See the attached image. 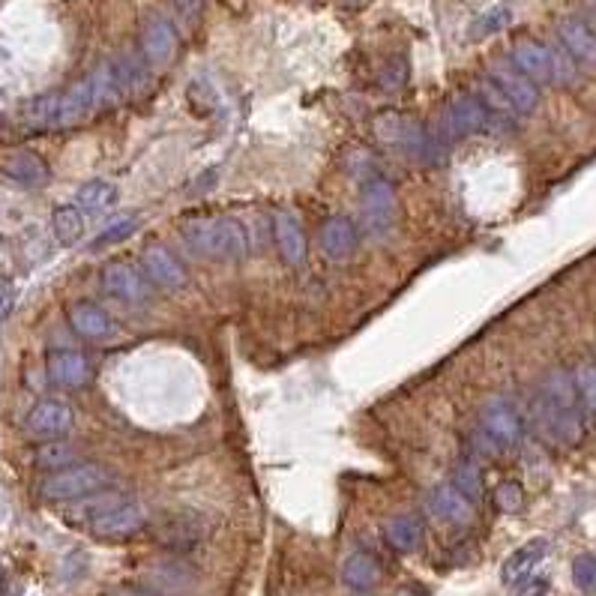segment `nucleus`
<instances>
[{
  "mask_svg": "<svg viewBox=\"0 0 596 596\" xmlns=\"http://www.w3.org/2000/svg\"><path fill=\"white\" fill-rule=\"evenodd\" d=\"M12 306H15V282L6 279V276H0V321L9 318Z\"/></svg>",
  "mask_w": 596,
  "mask_h": 596,
  "instance_id": "38",
  "label": "nucleus"
},
{
  "mask_svg": "<svg viewBox=\"0 0 596 596\" xmlns=\"http://www.w3.org/2000/svg\"><path fill=\"white\" fill-rule=\"evenodd\" d=\"M408 81V60L405 57H393L384 72H381V87L384 90H402Z\"/></svg>",
  "mask_w": 596,
  "mask_h": 596,
  "instance_id": "36",
  "label": "nucleus"
},
{
  "mask_svg": "<svg viewBox=\"0 0 596 596\" xmlns=\"http://www.w3.org/2000/svg\"><path fill=\"white\" fill-rule=\"evenodd\" d=\"M0 171H3L9 180H15V183H21V186H30V189H33V186H45L48 177H51L45 159L36 156L33 150H12V153L0 162Z\"/></svg>",
  "mask_w": 596,
  "mask_h": 596,
  "instance_id": "19",
  "label": "nucleus"
},
{
  "mask_svg": "<svg viewBox=\"0 0 596 596\" xmlns=\"http://www.w3.org/2000/svg\"><path fill=\"white\" fill-rule=\"evenodd\" d=\"M585 24L591 27V33H594V36H596V6H594V9H591V12H588V15H585Z\"/></svg>",
  "mask_w": 596,
  "mask_h": 596,
  "instance_id": "42",
  "label": "nucleus"
},
{
  "mask_svg": "<svg viewBox=\"0 0 596 596\" xmlns=\"http://www.w3.org/2000/svg\"><path fill=\"white\" fill-rule=\"evenodd\" d=\"M138 225H141V219L135 216V213H129V216H123V219H117L114 225H108L96 240H93V249H105V246H114V243H123V240H129L135 231H138Z\"/></svg>",
  "mask_w": 596,
  "mask_h": 596,
  "instance_id": "31",
  "label": "nucleus"
},
{
  "mask_svg": "<svg viewBox=\"0 0 596 596\" xmlns=\"http://www.w3.org/2000/svg\"><path fill=\"white\" fill-rule=\"evenodd\" d=\"M75 423V411L69 402L63 399H39L30 414H27V435L30 438H39V441H54L60 435H66Z\"/></svg>",
  "mask_w": 596,
  "mask_h": 596,
  "instance_id": "6",
  "label": "nucleus"
},
{
  "mask_svg": "<svg viewBox=\"0 0 596 596\" xmlns=\"http://www.w3.org/2000/svg\"><path fill=\"white\" fill-rule=\"evenodd\" d=\"M552 78H555V84H573L576 81V60L561 45H552Z\"/></svg>",
  "mask_w": 596,
  "mask_h": 596,
  "instance_id": "33",
  "label": "nucleus"
},
{
  "mask_svg": "<svg viewBox=\"0 0 596 596\" xmlns=\"http://www.w3.org/2000/svg\"><path fill=\"white\" fill-rule=\"evenodd\" d=\"M561 42H564V48L570 51L573 60L596 63V36L585 24V18H564L561 21Z\"/></svg>",
  "mask_w": 596,
  "mask_h": 596,
  "instance_id": "24",
  "label": "nucleus"
},
{
  "mask_svg": "<svg viewBox=\"0 0 596 596\" xmlns=\"http://www.w3.org/2000/svg\"><path fill=\"white\" fill-rule=\"evenodd\" d=\"M354 596H369V594H354Z\"/></svg>",
  "mask_w": 596,
  "mask_h": 596,
  "instance_id": "45",
  "label": "nucleus"
},
{
  "mask_svg": "<svg viewBox=\"0 0 596 596\" xmlns=\"http://www.w3.org/2000/svg\"><path fill=\"white\" fill-rule=\"evenodd\" d=\"M363 225L369 234L384 237L393 225H396V213H399V198H396V186L387 177H369L363 183Z\"/></svg>",
  "mask_w": 596,
  "mask_h": 596,
  "instance_id": "4",
  "label": "nucleus"
},
{
  "mask_svg": "<svg viewBox=\"0 0 596 596\" xmlns=\"http://www.w3.org/2000/svg\"><path fill=\"white\" fill-rule=\"evenodd\" d=\"M117 198H120V189L108 180H90L75 195V201L84 213H105L117 204Z\"/></svg>",
  "mask_w": 596,
  "mask_h": 596,
  "instance_id": "27",
  "label": "nucleus"
},
{
  "mask_svg": "<svg viewBox=\"0 0 596 596\" xmlns=\"http://www.w3.org/2000/svg\"><path fill=\"white\" fill-rule=\"evenodd\" d=\"M507 21H510V9H492V12H486V15H480L474 24H471V36L474 39H480V36H489V33H495V30H501V27H507Z\"/></svg>",
  "mask_w": 596,
  "mask_h": 596,
  "instance_id": "34",
  "label": "nucleus"
},
{
  "mask_svg": "<svg viewBox=\"0 0 596 596\" xmlns=\"http://www.w3.org/2000/svg\"><path fill=\"white\" fill-rule=\"evenodd\" d=\"M147 522V513L138 501L126 498L123 504H117L114 510H108L105 516H99L87 531L102 537V540H123V537H132L144 528Z\"/></svg>",
  "mask_w": 596,
  "mask_h": 596,
  "instance_id": "10",
  "label": "nucleus"
},
{
  "mask_svg": "<svg viewBox=\"0 0 596 596\" xmlns=\"http://www.w3.org/2000/svg\"><path fill=\"white\" fill-rule=\"evenodd\" d=\"M546 591H549V582L546 579H531L519 596H546Z\"/></svg>",
  "mask_w": 596,
  "mask_h": 596,
  "instance_id": "40",
  "label": "nucleus"
},
{
  "mask_svg": "<svg viewBox=\"0 0 596 596\" xmlns=\"http://www.w3.org/2000/svg\"><path fill=\"white\" fill-rule=\"evenodd\" d=\"M573 381H576V390H579V399H582L585 417L596 420V366L594 363H579V366L573 369Z\"/></svg>",
  "mask_w": 596,
  "mask_h": 596,
  "instance_id": "30",
  "label": "nucleus"
},
{
  "mask_svg": "<svg viewBox=\"0 0 596 596\" xmlns=\"http://www.w3.org/2000/svg\"><path fill=\"white\" fill-rule=\"evenodd\" d=\"M126 501V495L123 492H96V495H90V498H81V501H75V507H72V513L66 516L69 522H78V525H93L99 516H105L108 510H114L117 504H123Z\"/></svg>",
  "mask_w": 596,
  "mask_h": 596,
  "instance_id": "26",
  "label": "nucleus"
},
{
  "mask_svg": "<svg viewBox=\"0 0 596 596\" xmlns=\"http://www.w3.org/2000/svg\"><path fill=\"white\" fill-rule=\"evenodd\" d=\"M480 426H483L486 438L495 447H501V450H513L522 441V435H525L522 417H519V411L510 402H492V405H486L483 414H480Z\"/></svg>",
  "mask_w": 596,
  "mask_h": 596,
  "instance_id": "7",
  "label": "nucleus"
},
{
  "mask_svg": "<svg viewBox=\"0 0 596 596\" xmlns=\"http://www.w3.org/2000/svg\"><path fill=\"white\" fill-rule=\"evenodd\" d=\"M102 288H105L111 297L123 300V303H141V300H147V294H150L147 276H144L138 267H132L129 261H111V264L102 270Z\"/></svg>",
  "mask_w": 596,
  "mask_h": 596,
  "instance_id": "13",
  "label": "nucleus"
},
{
  "mask_svg": "<svg viewBox=\"0 0 596 596\" xmlns=\"http://www.w3.org/2000/svg\"><path fill=\"white\" fill-rule=\"evenodd\" d=\"M513 66L519 72H525L531 81L540 84H555L552 78V45L534 42V39H522L513 45Z\"/></svg>",
  "mask_w": 596,
  "mask_h": 596,
  "instance_id": "17",
  "label": "nucleus"
},
{
  "mask_svg": "<svg viewBox=\"0 0 596 596\" xmlns=\"http://www.w3.org/2000/svg\"><path fill=\"white\" fill-rule=\"evenodd\" d=\"M141 270L153 285H159L165 291H180L186 285V267L177 261V255L171 249H165L159 243H153L141 252Z\"/></svg>",
  "mask_w": 596,
  "mask_h": 596,
  "instance_id": "12",
  "label": "nucleus"
},
{
  "mask_svg": "<svg viewBox=\"0 0 596 596\" xmlns=\"http://www.w3.org/2000/svg\"><path fill=\"white\" fill-rule=\"evenodd\" d=\"M183 240L192 252L213 261H237L249 249L246 228L225 216H198L183 225Z\"/></svg>",
  "mask_w": 596,
  "mask_h": 596,
  "instance_id": "2",
  "label": "nucleus"
},
{
  "mask_svg": "<svg viewBox=\"0 0 596 596\" xmlns=\"http://www.w3.org/2000/svg\"><path fill=\"white\" fill-rule=\"evenodd\" d=\"M273 243L282 255L285 264L297 267L306 261V234L300 228V222L291 213H276L273 216Z\"/></svg>",
  "mask_w": 596,
  "mask_h": 596,
  "instance_id": "20",
  "label": "nucleus"
},
{
  "mask_svg": "<svg viewBox=\"0 0 596 596\" xmlns=\"http://www.w3.org/2000/svg\"><path fill=\"white\" fill-rule=\"evenodd\" d=\"M180 48V33L165 15H150L141 27V54L147 63L162 66L168 63Z\"/></svg>",
  "mask_w": 596,
  "mask_h": 596,
  "instance_id": "8",
  "label": "nucleus"
},
{
  "mask_svg": "<svg viewBox=\"0 0 596 596\" xmlns=\"http://www.w3.org/2000/svg\"><path fill=\"white\" fill-rule=\"evenodd\" d=\"M537 420L543 426V432L564 444V447H576L585 435V408L573 381V372L567 369H555L537 396Z\"/></svg>",
  "mask_w": 596,
  "mask_h": 596,
  "instance_id": "1",
  "label": "nucleus"
},
{
  "mask_svg": "<svg viewBox=\"0 0 596 596\" xmlns=\"http://www.w3.org/2000/svg\"><path fill=\"white\" fill-rule=\"evenodd\" d=\"M495 501H498V507H501L504 513H516V510H522L525 495H522L519 483H513V480H510V483H501V486H498Z\"/></svg>",
  "mask_w": 596,
  "mask_h": 596,
  "instance_id": "37",
  "label": "nucleus"
},
{
  "mask_svg": "<svg viewBox=\"0 0 596 596\" xmlns=\"http://www.w3.org/2000/svg\"><path fill=\"white\" fill-rule=\"evenodd\" d=\"M69 324L72 330L81 336V339H90V342H105L111 333H114V324H111V315L93 303V300H78L69 306Z\"/></svg>",
  "mask_w": 596,
  "mask_h": 596,
  "instance_id": "15",
  "label": "nucleus"
},
{
  "mask_svg": "<svg viewBox=\"0 0 596 596\" xmlns=\"http://www.w3.org/2000/svg\"><path fill=\"white\" fill-rule=\"evenodd\" d=\"M177 15L186 21V24H195L201 18V9H204V0H171Z\"/></svg>",
  "mask_w": 596,
  "mask_h": 596,
  "instance_id": "39",
  "label": "nucleus"
},
{
  "mask_svg": "<svg viewBox=\"0 0 596 596\" xmlns=\"http://www.w3.org/2000/svg\"><path fill=\"white\" fill-rule=\"evenodd\" d=\"M489 78L501 87V93L510 99V105L516 108V114H534L540 108V87H537V81H531L516 66H495Z\"/></svg>",
  "mask_w": 596,
  "mask_h": 596,
  "instance_id": "11",
  "label": "nucleus"
},
{
  "mask_svg": "<svg viewBox=\"0 0 596 596\" xmlns=\"http://www.w3.org/2000/svg\"><path fill=\"white\" fill-rule=\"evenodd\" d=\"M321 249L333 261H345L360 249V231L348 216H330L321 225Z\"/></svg>",
  "mask_w": 596,
  "mask_h": 596,
  "instance_id": "18",
  "label": "nucleus"
},
{
  "mask_svg": "<svg viewBox=\"0 0 596 596\" xmlns=\"http://www.w3.org/2000/svg\"><path fill=\"white\" fill-rule=\"evenodd\" d=\"M114 483V474L99 465V462H78L69 465L63 471H54L42 480L39 492L45 501H57V504H75L81 498H90L96 492H105Z\"/></svg>",
  "mask_w": 596,
  "mask_h": 596,
  "instance_id": "3",
  "label": "nucleus"
},
{
  "mask_svg": "<svg viewBox=\"0 0 596 596\" xmlns=\"http://www.w3.org/2000/svg\"><path fill=\"white\" fill-rule=\"evenodd\" d=\"M573 582L582 594H596V555H579L573 561Z\"/></svg>",
  "mask_w": 596,
  "mask_h": 596,
  "instance_id": "32",
  "label": "nucleus"
},
{
  "mask_svg": "<svg viewBox=\"0 0 596 596\" xmlns=\"http://www.w3.org/2000/svg\"><path fill=\"white\" fill-rule=\"evenodd\" d=\"M489 120H492V117H489V111L483 108V102H480L477 96H471V93H462V96H456V99L447 105V111H444V132H447L450 138H468V135L486 129Z\"/></svg>",
  "mask_w": 596,
  "mask_h": 596,
  "instance_id": "9",
  "label": "nucleus"
},
{
  "mask_svg": "<svg viewBox=\"0 0 596 596\" xmlns=\"http://www.w3.org/2000/svg\"><path fill=\"white\" fill-rule=\"evenodd\" d=\"M384 537H387L390 549H396L399 555H414L423 546V522L414 513H399V516L387 519Z\"/></svg>",
  "mask_w": 596,
  "mask_h": 596,
  "instance_id": "22",
  "label": "nucleus"
},
{
  "mask_svg": "<svg viewBox=\"0 0 596 596\" xmlns=\"http://www.w3.org/2000/svg\"><path fill=\"white\" fill-rule=\"evenodd\" d=\"M51 228H54V237L63 243V246H72L84 237V213L81 207L75 204H60L54 207L51 213Z\"/></svg>",
  "mask_w": 596,
  "mask_h": 596,
  "instance_id": "28",
  "label": "nucleus"
},
{
  "mask_svg": "<svg viewBox=\"0 0 596 596\" xmlns=\"http://www.w3.org/2000/svg\"><path fill=\"white\" fill-rule=\"evenodd\" d=\"M480 93H477V99L483 102V108L489 111V117H501V120H513V114H516V108L510 105V99L501 93V87L492 81V78H483L480 81V87H477Z\"/></svg>",
  "mask_w": 596,
  "mask_h": 596,
  "instance_id": "29",
  "label": "nucleus"
},
{
  "mask_svg": "<svg viewBox=\"0 0 596 596\" xmlns=\"http://www.w3.org/2000/svg\"><path fill=\"white\" fill-rule=\"evenodd\" d=\"M429 513L447 525H468L474 519V501L465 498L453 483H444L429 495Z\"/></svg>",
  "mask_w": 596,
  "mask_h": 596,
  "instance_id": "16",
  "label": "nucleus"
},
{
  "mask_svg": "<svg viewBox=\"0 0 596 596\" xmlns=\"http://www.w3.org/2000/svg\"><path fill=\"white\" fill-rule=\"evenodd\" d=\"M375 135L390 144V147H399L405 153H414V156H429L432 153V138L429 132L411 120V117H402V114H381L375 120Z\"/></svg>",
  "mask_w": 596,
  "mask_h": 596,
  "instance_id": "5",
  "label": "nucleus"
},
{
  "mask_svg": "<svg viewBox=\"0 0 596 596\" xmlns=\"http://www.w3.org/2000/svg\"><path fill=\"white\" fill-rule=\"evenodd\" d=\"M78 456H81V447H78V444L63 441V438H54V441H42V444L36 447L33 462H36V468L54 474V471L69 468V465H78V462H75Z\"/></svg>",
  "mask_w": 596,
  "mask_h": 596,
  "instance_id": "25",
  "label": "nucleus"
},
{
  "mask_svg": "<svg viewBox=\"0 0 596 596\" xmlns=\"http://www.w3.org/2000/svg\"><path fill=\"white\" fill-rule=\"evenodd\" d=\"M546 555H549V540H543V537H537V540L519 546V549L504 561V567H501L504 585H519V582H525V579L537 570V564H543Z\"/></svg>",
  "mask_w": 596,
  "mask_h": 596,
  "instance_id": "21",
  "label": "nucleus"
},
{
  "mask_svg": "<svg viewBox=\"0 0 596 596\" xmlns=\"http://www.w3.org/2000/svg\"><path fill=\"white\" fill-rule=\"evenodd\" d=\"M342 3H348V6H360V3H366V0H342Z\"/></svg>",
  "mask_w": 596,
  "mask_h": 596,
  "instance_id": "43",
  "label": "nucleus"
},
{
  "mask_svg": "<svg viewBox=\"0 0 596 596\" xmlns=\"http://www.w3.org/2000/svg\"><path fill=\"white\" fill-rule=\"evenodd\" d=\"M396 596H414V594H411V591H399V594H396Z\"/></svg>",
  "mask_w": 596,
  "mask_h": 596,
  "instance_id": "44",
  "label": "nucleus"
},
{
  "mask_svg": "<svg viewBox=\"0 0 596 596\" xmlns=\"http://www.w3.org/2000/svg\"><path fill=\"white\" fill-rule=\"evenodd\" d=\"M342 582L348 588H354L357 594H366L369 588H375L381 582V564L369 552H354L342 564Z\"/></svg>",
  "mask_w": 596,
  "mask_h": 596,
  "instance_id": "23",
  "label": "nucleus"
},
{
  "mask_svg": "<svg viewBox=\"0 0 596 596\" xmlns=\"http://www.w3.org/2000/svg\"><path fill=\"white\" fill-rule=\"evenodd\" d=\"M93 369H90V360L81 354V351H54L48 354V378L51 384L57 387H66V390H78L90 381Z\"/></svg>",
  "mask_w": 596,
  "mask_h": 596,
  "instance_id": "14",
  "label": "nucleus"
},
{
  "mask_svg": "<svg viewBox=\"0 0 596 596\" xmlns=\"http://www.w3.org/2000/svg\"><path fill=\"white\" fill-rule=\"evenodd\" d=\"M111 596H150L147 591H138V588H117Z\"/></svg>",
  "mask_w": 596,
  "mask_h": 596,
  "instance_id": "41",
  "label": "nucleus"
},
{
  "mask_svg": "<svg viewBox=\"0 0 596 596\" xmlns=\"http://www.w3.org/2000/svg\"><path fill=\"white\" fill-rule=\"evenodd\" d=\"M480 480H483V477H480V471H477L474 465H468V462H465V465L456 471V483H453V486H456L465 498L477 501V498L483 495V483H480Z\"/></svg>",
  "mask_w": 596,
  "mask_h": 596,
  "instance_id": "35",
  "label": "nucleus"
}]
</instances>
